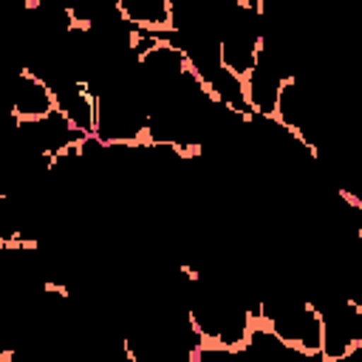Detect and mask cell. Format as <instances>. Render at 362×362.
I'll list each match as a JSON object with an SVG mask.
<instances>
[{
	"mask_svg": "<svg viewBox=\"0 0 362 362\" xmlns=\"http://www.w3.org/2000/svg\"><path fill=\"white\" fill-rule=\"evenodd\" d=\"M255 314H257V322L272 328L303 359L320 362L322 322H320V311L308 294H297L288 288L257 294Z\"/></svg>",
	"mask_w": 362,
	"mask_h": 362,
	"instance_id": "6da1fadb",
	"label": "cell"
},
{
	"mask_svg": "<svg viewBox=\"0 0 362 362\" xmlns=\"http://www.w3.org/2000/svg\"><path fill=\"white\" fill-rule=\"evenodd\" d=\"M113 8L139 34H173V0H113Z\"/></svg>",
	"mask_w": 362,
	"mask_h": 362,
	"instance_id": "277c9868",
	"label": "cell"
},
{
	"mask_svg": "<svg viewBox=\"0 0 362 362\" xmlns=\"http://www.w3.org/2000/svg\"><path fill=\"white\" fill-rule=\"evenodd\" d=\"M57 110L54 88L28 65H23L8 85V119L11 124L34 122Z\"/></svg>",
	"mask_w": 362,
	"mask_h": 362,
	"instance_id": "3957f363",
	"label": "cell"
},
{
	"mask_svg": "<svg viewBox=\"0 0 362 362\" xmlns=\"http://www.w3.org/2000/svg\"><path fill=\"white\" fill-rule=\"evenodd\" d=\"M320 311V362H348L362 354V303L351 291L308 294Z\"/></svg>",
	"mask_w": 362,
	"mask_h": 362,
	"instance_id": "7a4b0ae2",
	"label": "cell"
}]
</instances>
